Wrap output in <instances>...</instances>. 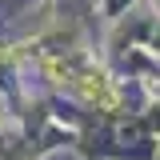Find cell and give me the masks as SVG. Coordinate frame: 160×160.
Instances as JSON below:
<instances>
[{
  "instance_id": "cell-1",
  "label": "cell",
  "mask_w": 160,
  "mask_h": 160,
  "mask_svg": "<svg viewBox=\"0 0 160 160\" xmlns=\"http://www.w3.org/2000/svg\"><path fill=\"white\" fill-rule=\"evenodd\" d=\"M76 88H80V96L88 100V104H100V108H116V88H112V80L104 76V72H80L76 76Z\"/></svg>"
}]
</instances>
